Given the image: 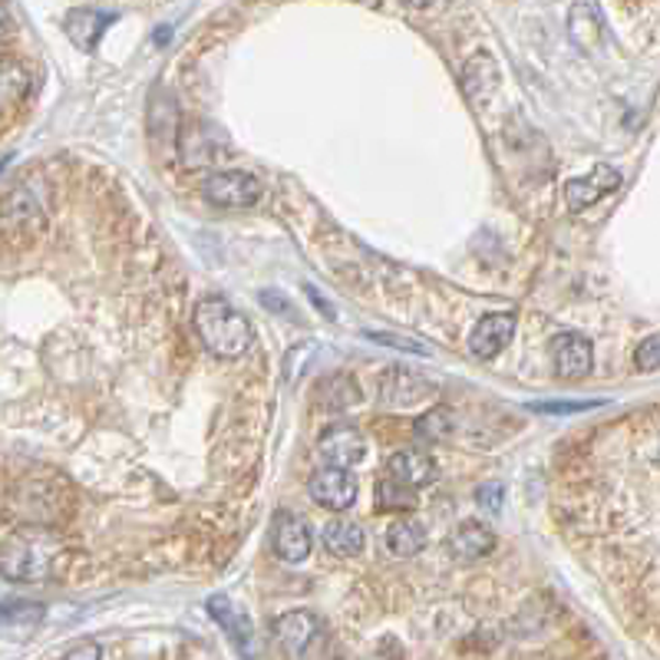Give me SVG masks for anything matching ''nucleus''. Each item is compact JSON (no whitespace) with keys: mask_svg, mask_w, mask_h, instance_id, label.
Masks as SVG:
<instances>
[{"mask_svg":"<svg viewBox=\"0 0 660 660\" xmlns=\"http://www.w3.org/2000/svg\"><path fill=\"white\" fill-rule=\"evenodd\" d=\"M192 324H195V334L205 344V350L215 354V357H222V360L242 357L251 347V340H255L251 321L238 307H232L225 298H205V301H199V307L192 314Z\"/></svg>","mask_w":660,"mask_h":660,"instance_id":"obj_1","label":"nucleus"},{"mask_svg":"<svg viewBox=\"0 0 660 660\" xmlns=\"http://www.w3.org/2000/svg\"><path fill=\"white\" fill-rule=\"evenodd\" d=\"M113 18H116V14H103V11H97V8H80V11H74V14L67 18V34H70V41H74L77 47L97 51V44H100V37L107 34V27H110Z\"/></svg>","mask_w":660,"mask_h":660,"instance_id":"obj_14","label":"nucleus"},{"mask_svg":"<svg viewBox=\"0 0 660 660\" xmlns=\"http://www.w3.org/2000/svg\"><path fill=\"white\" fill-rule=\"evenodd\" d=\"M515 334V314H485L469 337V350L479 360H492L499 357V350L512 340Z\"/></svg>","mask_w":660,"mask_h":660,"instance_id":"obj_9","label":"nucleus"},{"mask_svg":"<svg viewBox=\"0 0 660 660\" xmlns=\"http://www.w3.org/2000/svg\"><path fill=\"white\" fill-rule=\"evenodd\" d=\"M502 495H505V489H502L499 482H482V485L476 489V502H479V508L489 512V515H499V512H502Z\"/></svg>","mask_w":660,"mask_h":660,"instance_id":"obj_21","label":"nucleus"},{"mask_svg":"<svg viewBox=\"0 0 660 660\" xmlns=\"http://www.w3.org/2000/svg\"><path fill=\"white\" fill-rule=\"evenodd\" d=\"M449 548L459 561H476V558H485L492 548H495V532L485 528L482 522H459L452 538H449Z\"/></svg>","mask_w":660,"mask_h":660,"instance_id":"obj_13","label":"nucleus"},{"mask_svg":"<svg viewBox=\"0 0 660 660\" xmlns=\"http://www.w3.org/2000/svg\"><path fill=\"white\" fill-rule=\"evenodd\" d=\"M321 456L334 466V469H347L367 459V439L354 429V426H331L321 436Z\"/></svg>","mask_w":660,"mask_h":660,"instance_id":"obj_8","label":"nucleus"},{"mask_svg":"<svg viewBox=\"0 0 660 660\" xmlns=\"http://www.w3.org/2000/svg\"><path fill=\"white\" fill-rule=\"evenodd\" d=\"M205 199L219 209H248L261 199V182L248 172H215L202 186Z\"/></svg>","mask_w":660,"mask_h":660,"instance_id":"obj_3","label":"nucleus"},{"mask_svg":"<svg viewBox=\"0 0 660 660\" xmlns=\"http://www.w3.org/2000/svg\"><path fill=\"white\" fill-rule=\"evenodd\" d=\"M370 340H377V344H383V347H396V350H406V354H429L423 344H416V340H406V337H396V334H383V331H370L367 334Z\"/></svg>","mask_w":660,"mask_h":660,"instance_id":"obj_22","label":"nucleus"},{"mask_svg":"<svg viewBox=\"0 0 660 660\" xmlns=\"http://www.w3.org/2000/svg\"><path fill=\"white\" fill-rule=\"evenodd\" d=\"M64 660H103V647L97 640H80L77 647L67 650Z\"/></svg>","mask_w":660,"mask_h":660,"instance_id":"obj_24","label":"nucleus"},{"mask_svg":"<svg viewBox=\"0 0 660 660\" xmlns=\"http://www.w3.org/2000/svg\"><path fill=\"white\" fill-rule=\"evenodd\" d=\"M387 472H390L393 482L416 489V485H426V482L436 479V462L426 452H420V449H403V452L390 456Z\"/></svg>","mask_w":660,"mask_h":660,"instance_id":"obj_11","label":"nucleus"},{"mask_svg":"<svg viewBox=\"0 0 660 660\" xmlns=\"http://www.w3.org/2000/svg\"><path fill=\"white\" fill-rule=\"evenodd\" d=\"M324 545L334 555H357L363 548V528L347 518H334L324 525Z\"/></svg>","mask_w":660,"mask_h":660,"instance_id":"obj_16","label":"nucleus"},{"mask_svg":"<svg viewBox=\"0 0 660 660\" xmlns=\"http://www.w3.org/2000/svg\"><path fill=\"white\" fill-rule=\"evenodd\" d=\"M209 614L228 630V637L235 640V647L245 653V657H255V627L248 620V614L225 594H212L209 597Z\"/></svg>","mask_w":660,"mask_h":660,"instance_id":"obj_10","label":"nucleus"},{"mask_svg":"<svg viewBox=\"0 0 660 660\" xmlns=\"http://www.w3.org/2000/svg\"><path fill=\"white\" fill-rule=\"evenodd\" d=\"M594 403H535V413H578V410H591Z\"/></svg>","mask_w":660,"mask_h":660,"instance_id":"obj_25","label":"nucleus"},{"mask_svg":"<svg viewBox=\"0 0 660 660\" xmlns=\"http://www.w3.org/2000/svg\"><path fill=\"white\" fill-rule=\"evenodd\" d=\"M41 620H44V604L37 601H11L4 607V627L11 634H31L41 627Z\"/></svg>","mask_w":660,"mask_h":660,"instance_id":"obj_18","label":"nucleus"},{"mask_svg":"<svg viewBox=\"0 0 660 660\" xmlns=\"http://www.w3.org/2000/svg\"><path fill=\"white\" fill-rule=\"evenodd\" d=\"M551 360H555V373L561 380H581V377H588L591 360H594L591 340L581 334H561L551 344Z\"/></svg>","mask_w":660,"mask_h":660,"instance_id":"obj_7","label":"nucleus"},{"mask_svg":"<svg viewBox=\"0 0 660 660\" xmlns=\"http://www.w3.org/2000/svg\"><path fill=\"white\" fill-rule=\"evenodd\" d=\"M54 558H57V545L51 541V535L21 532L18 538H8L4 545V574L11 581H41L51 574Z\"/></svg>","mask_w":660,"mask_h":660,"instance_id":"obj_2","label":"nucleus"},{"mask_svg":"<svg viewBox=\"0 0 660 660\" xmlns=\"http://www.w3.org/2000/svg\"><path fill=\"white\" fill-rule=\"evenodd\" d=\"M271 545H275V555L281 561L298 564V561H304L311 555V532L298 515L278 512L275 522H271Z\"/></svg>","mask_w":660,"mask_h":660,"instance_id":"obj_4","label":"nucleus"},{"mask_svg":"<svg viewBox=\"0 0 660 660\" xmlns=\"http://www.w3.org/2000/svg\"><path fill=\"white\" fill-rule=\"evenodd\" d=\"M620 189V172L611 169V166H594L584 179H571L564 186V199L574 212L581 209H591L594 202H601L607 192H617Z\"/></svg>","mask_w":660,"mask_h":660,"instance_id":"obj_5","label":"nucleus"},{"mask_svg":"<svg viewBox=\"0 0 660 660\" xmlns=\"http://www.w3.org/2000/svg\"><path fill=\"white\" fill-rule=\"evenodd\" d=\"M307 489H311V495L317 499V505L334 508V512L350 508L354 499H357V479H354L347 469H334V466L321 469V472L311 479Z\"/></svg>","mask_w":660,"mask_h":660,"instance_id":"obj_6","label":"nucleus"},{"mask_svg":"<svg viewBox=\"0 0 660 660\" xmlns=\"http://www.w3.org/2000/svg\"><path fill=\"white\" fill-rule=\"evenodd\" d=\"M466 93L476 100V103H485L492 93H495V87H499V67H495V60L489 57V54H479L469 67H466Z\"/></svg>","mask_w":660,"mask_h":660,"instance_id":"obj_15","label":"nucleus"},{"mask_svg":"<svg viewBox=\"0 0 660 660\" xmlns=\"http://www.w3.org/2000/svg\"><path fill=\"white\" fill-rule=\"evenodd\" d=\"M387 548L396 558H410V555H416V551L426 548V528L420 522H396L387 532Z\"/></svg>","mask_w":660,"mask_h":660,"instance_id":"obj_17","label":"nucleus"},{"mask_svg":"<svg viewBox=\"0 0 660 660\" xmlns=\"http://www.w3.org/2000/svg\"><path fill=\"white\" fill-rule=\"evenodd\" d=\"M377 505L383 508V512H390V508H413L416 505V495H413V489L410 485H400V482H393V479H383L380 485H377Z\"/></svg>","mask_w":660,"mask_h":660,"instance_id":"obj_19","label":"nucleus"},{"mask_svg":"<svg viewBox=\"0 0 660 660\" xmlns=\"http://www.w3.org/2000/svg\"><path fill=\"white\" fill-rule=\"evenodd\" d=\"M634 363H637L640 370H657V367H660V337H647V340L637 347Z\"/></svg>","mask_w":660,"mask_h":660,"instance_id":"obj_23","label":"nucleus"},{"mask_svg":"<svg viewBox=\"0 0 660 660\" xmlns=\"http://www.w3.org/2000/svg\"><path fill=\"white\" fill-rule=\"evenodd\" d=\"M416 433H420L423 439H429V443L446 439V436L452 433V413H449V410H433V413H426V416L416 423Z\"/></svg>","mask_w":660,"mask_h":660,"instance_id":"obj_20","label":"nucleus"},{"mask_svg":"<svg viewBox=\"0 0 660 660\" xmlns=\"http://www.w3.org/2000/svg\"><path fill=\"white\" fill-rule=\"evenodd\" d=\"M307 298H311V301H314V304L324 311V317H327V321H334V317H337V314H334V307H331V304H327V301H324V298H321V294H317L311 284H307Z\"/></svg>","mask_w":660,"mask_h":660,"instance_id":"obj_27","label":"nucleus"},{"mask_svg":"<svg viewBox=\"0 0 660 660\" xmlns=\"http://www.w3.org/2000/svg\"><path fill=\"white\" fill-rule=\"evenodd\" d=\"M275 634H278V640L284 644L288 653L301 657V653L311 647L314 634H317V617L307 614V611H288V614H281V617L275 620Z\"/></svg>","mask_w":660,"mask_h":660,"instance_id":"obj_12","label":"nucleus"},{"mask_svg":"<svg viewBox=\"0 0 660 660\" xmlns=\"http://www.w3.org/2000/svg\"><path fill=\"white\" fill-rule=\"evenodd\" d=\"M657 462H660V439H657Z\"/></svg>","mask_w":660,"mask_h":660,"instance_id":"obj_28","label":"nucleus"},{"mask_svg":"<svg viewBox=\"0 0 660 660\" xmlns=\"http://www.w3.org/2000/svg\"><path fill=\"white\" fill-rule=\"evenodd\" d=\"M261 304H265V307H271V311H278V314H284V317H288V314H294V307H291V304H288L281 294H278V291H265V294H261Z\"/></svg>","mask_w":660,"mask_h":660,"instance_id":"obj_26","label":"nucleus"}]
</instances>
